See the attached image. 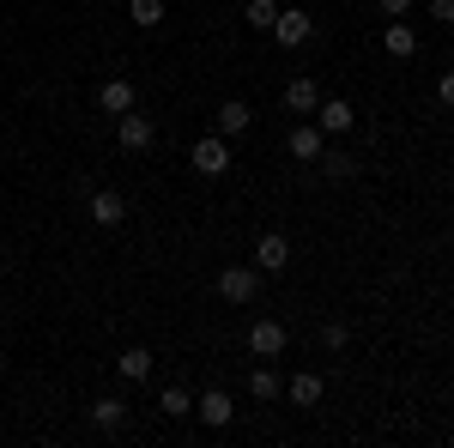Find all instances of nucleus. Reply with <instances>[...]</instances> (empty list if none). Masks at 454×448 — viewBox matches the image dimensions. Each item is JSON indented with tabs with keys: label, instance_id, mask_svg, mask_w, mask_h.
Instances as JSON below:
<instances>
[{
	"label": "nucleus",
	"instance_id": "obj_1",
	"mask_svg": "<svg viewBox=\"0 0 454 448\" xmlns=\"http://www.w3.org/2000/svg\"><path fill=\"white\" fill-rule=\"evenodd\" d=\"M218 297L224 303H254L261 297V267H224L218 273Z\"/></svg>",
	"mask_w": 454,
	"mask_h": 448
},
{
	"label": "nucleus",
	"instance_id": "obj_2",
	"mask_svg": "<svg viewBox=\"0 0 454 448\" xmlns=\"http://www.w3.org/2000/svg\"><path fill=\"white\" fill-rule=\"evenodd\" d=\"M254 267H261V273H285V267H291V237L267 231V237L254 242Z\"/></svg>",
	"mask_w": 454,
	"mask_h": 448
},
{
	"label": "nucleus",
	"instance_id": "obj_3",
	"mask_svg": "<svg viewBox=\"0 0 454 448\" xmlns=\"http://www.w3.org/2000/svg\"><path fill=\"white\" fill-rule=\"evenodd\" d=\"M115 139H121V152H145L152 145V115H140V109L115 115Z\"/></svg>",
	"mask_w": 454,
	"mask_h": 448
},
{
	"label": "nucleus",
	"instance_id": "obj_4",
	"mask_svg": "<svg viewBox=\"0 0 454 448\" xmlns=\"http://www.w3.org/2000/svg\"><path fill=\"white\" fill-rule=\"evenodd\" d=\"M194 170H200V176H224V170H231V145H224V134L194 139Z\"/></svg>",
	"mask_w": 454,
	"mask_h": 448
},
{
	"label": "nucleus",
	"instance_id": "obj_5",
	"mask_svg": "<svg viewBox=\"0 0 454 448\" xmlns=\"http://www.w3.org/2000/svg\"><path fill=\"white\" fill-rule=\"evenodd\" d=\"M351 122H357V109L346 98H327V104H315V128L321 134H351Z\"/></svg>",
	"mask_w": 454,
	"mask_h": 448
},
{
	"label": "nucleus",
	"instance_id": "obj_6",
	"mask_svg": "<svg viewBox=\"0 0 454 448\" xmlns=\"http://www.w3.org/2000/svg\"><path fill=\"white\" fill-rule=\"evenodd\" d=\"M285 345H291V334H285L279 321H254V327H248V351H254V358H279Z\"/></svg>",
	"mask_w": 454,
	"mask_h": 448
},
{
	"label": "nucleus",
	"instance_id": "obj_7",
	"mask_svg": "<svg viewBox=\"0 0 454 448\" xmlns=\"http://www.w3.org/2000/svg\"><path fill=\"white\" fill-rule=\"evenodd\" d=\"M309 31H315L309 12H297V6H285L279 19H273V36H279L285 49H303V43H309Z\"/></svg>",
	"mask_w": 454,
	"mask_h": 448
},
{
	"label": "nucleus",
	"instance_id": "obj_8",
	"mask_svg": "<svg viewBox=\"0 0 454 448\" xmlns=\"http://www.w3.org/2000/svg\"><path fill=\"white\" fill-rule=\"evenodd\" d=\"M194 413L207 418L212 430H224V424H231V418H237V400H231V394H224V388H207V394H200V406H194Z\"/></svg>",
	"mask_w": 454,
	"mask_h": 448
},
{
	"label": "nucleus",
	"instance_id": "obj_9",
	"mask_svg": "<svg viewBox=\"0 0 454 448\" xmlns=\"http://www.w3.org/2000/svg\"><path fill=\"white\" fill-rule=\"evenodd\" d=\"M98 109H104V115H128V109H134V85H128V79H104V85H98Z\"/></svg>",
	"mask_w": 454,
	"mask_h": 448
},
{
	"label": "nucleus",
	"instance_id": "obj_10",
	"mask_svg": "<svg viewBox=\"0 0 454 448\" xmlns=\"http://www.w3.org/2000/svg\"><path fill=\"white\" fill-rule=\"evenodd\" d=\"M382 43H387V55H394V61H412V55H419V31H412V25H400V19H387Z\"/></svg>",
	"mask_w": 454,
	"mask_h": 448
},
{
	"label": "nucleus",
	"instance_id": "obj_11",
	"mask_svg": "<svg viewBox=\"0 0 454 448\" xmlns=\"http://www.w3.org/2000/svg\"><path fill=\"white\" fill-rule=\"evenodd\" d=\"M285 394H291V406H315V400L327 394V381H321V376H309V370H297V376L285 381Z\"/></svg>",
	"mask_w": 454,
	"mask_h": 448
},
{
	"label": "nucleus",
	"instance_id": "obj_12",
	"mask_svg": "<svg viewBox=\"0 0 454 448\" xmlns=\"http://www.w3.org/2000/svg\"><path fill=\"white\" fill-rule=\"evenodd\" d=\"M248 122H254V115H248V104H243V98H231V104H218V134H224V139L248 134Z\"/></svg>",
	"mask_w": 454,
	"mask_h": 448
},
{
	"label": "nucleus",
	"instance_id": "obj_13",
	"mask_svg": "<svg viewBox=\"0 0 454 448\" xmlns=\"http://www.w3.org/2000/svg\"><path fill=\"white\" fill-rule=\"evenodd\" d=\"M315 104H321L315 79H291V85H285V109H291V115H309Z\"/></svg>",
	"mask_w": 454,
	"mask_h": 448
},
{
	"label": "nucleus",
	"instance_id": "obj_14",
	"mask_svg": "<svg viewBox=\"0 0 454 448\" xmlns=\"http://www.w3.org/2000/svg\"><path fill=\"white\" fill-rule=\"evenodd\" d=\"M91 218H98V224L109 231V224H121V218H128V200H121V194H109V188H104V194H91Z\"/></svg>",
	"mask_w": 454,
	"mask_h": 448
},
{
	"label": "nucleus",
	"instance_id": "obj_15",
	"mask_svg": "<svg viewBox=\"0 0 454 448\" xmlns=\"http://www.w3.org/2000/svg\"><path fill=\"white\" fill-rule=\"evenodd\" d=\"M115 370H121L128 381H145V376H152V351H145V345H134V351H121V358H115Z\"/></svg>",
	"mask_w": 454,
	"mask_h": 448
},
{
	"label": "nucleus",
	"instance_id": "obj_16",
	"mask_svg": "<svg viewBox=\"0 0 454 448\" xmlns=\"http://www.w3.org/2000/svg\"><path fill=\"white\" fill-rule=\"evenodd\" d=\"M291 158L315 164V158H321V128H291Z\"/></svg>",
	"mask_w": 454,
	"mask_h": 448
},
{
	"label": "nucleus",
	"instance_id": "obj_17",
	"mask_svg": "<svg viewBox=\"0 0 454 448\" xmlns=\"http://www.w3.org/2000/svg\"><path fill=\"white\" fill-rule=\"evenodd\" d=\"M128 19H134L140 31H158V25H164V0H128Z\"/></svg>",
	"mask_w": 454,
	"mask_h": 448
},
{
	"label": "nucleus",
	"instance_id": "obj_18",
	"mask_svg": "<svg viewBox=\"0 0 454 448\" xmlns=\"http://www.w3.org/2000/svg\"><path fill=\"white\" fill-rule=\"evenodd\" d=\"M248 394H254V400H279V394H285L279 370H254V376H248Z\"/></svg>",
	"mask_w": 454,
	"mask_h": 448
},
{
	"label": "nucleus",
	"instance_id": "obj_19",
	"mask_svg": "<svg viewBox=\"0 0 454 448\" xmlns=\"http://www.w3.org/2000/svg\"><path fill=\"white\" fill-rule=\"evenodd\" d=\"M273 19H279L273 0H248V6H243V25H254V31H273Z\"/></svg>",
	"mask_w": 454,
	"mask_h": 448
},
{
	"label": "nucleus",
	"instance_id": "obj_20",
	"mask_svg": "<svg viewBox=\"0 0 454 448\" xmlns=\"http://www.w3.org/2000/svg\"><path fill=\"white\" fill-rule=\"evenodd\" d=\"M121 418H128L121 400H98V406H91V424H98V430H121Z\"/></svg>",
	"mask_w": 454,
	"mask_h": 448
},
{
	"label": "nucleus",
	"instance_id": "obj_21",
	"mask_svg": "<svg viewBox=\"0 0 454 448\" xmlns=\"http://www.w3.org/2000/svg\"><path fill=\"white\" fill-rule=\"evenodd\" d=\"M158 406H164L170 418H188V413H194V400H188V388H164V400H158Z\"/></svg>",
	"mask_w": 454,
	"mask_h": 448
},
{
	"label": "nucleus",
	"instance_id": "obj_22",
	"mask_svg": "<svg viewBox=\"0 0 454 448\" xmlns=\"http://www.w3.org/2000/svg\"><path fill=\"white\" fill-rule=\"evenodd\" d=\"M321 340H327V345H333V351H340V345L351 340V334H346V321H327V327H321Z\"/></svg>",
	"mask_w": 454,
	"mask_h": 448
},
{
	"label": "nucleus",
	"instance_id": "obj_23",
	"mask_svg": "<svg viewBox=\"0 0 454 448\" xmlns=\"http://www.w3.org/2000/svg\"><path fill=\"white\" fill-rule=\"evenodd\" d=\"M436 104L454 109V73H442V79H436Z\"/></svg>",
	"mask_w": 454,
	"mask_h": 448
},
{
	"label": "nucleus",
	"instance_id": "obj_24",
	"mask_svg": "<svg viewBox=\"0 0 454 448\" xmlns=\"http://www.w3.org/2000/svg\"><path fill=\"white\" fill-rule=\"evenodd\" d=\"M382 12H387V19H406V12H412V0H382Z\"/></svg>",
	"mask_w": 454,
	"mask_h": 448
},
{
	"label": "nucleus",
	"instance_id": "obj_25",
	"mask_svg": "<svg viewBox=\"0 0 454 448\" xmlns=\"http://www.w3.org/2000/svg\"><path fill=\"white\" fill-rule=\"evenodd\" d=\"M430 12H436V25H454V0H436Z\"/></svg>",
	"mask_w": 454,
	"mask_h": 448
}]
</instances>
